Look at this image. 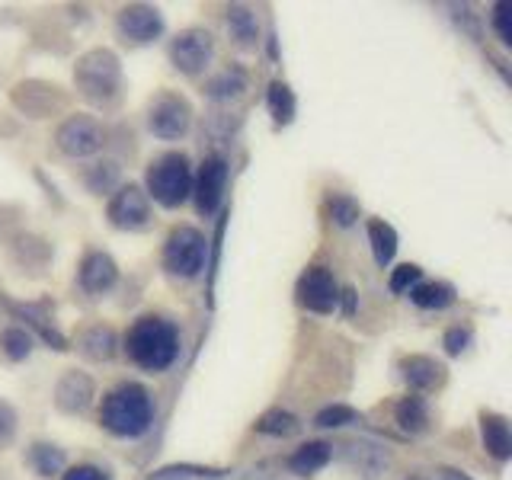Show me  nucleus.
<instances>
[{
	"instance_id": "obj_18",
	"label": "nucleus",
	"mask_w": 512,
	"mask_h": 480,
	"mask_svg": "<svg viewBox=\"0 0 512 480\" xmlns=\"http://www.w3.org/2000/svg\"><path fill=\"white\" fill-rule=\"evenodd\" d=\"M480 439H484L487 455H493L496 461H509L512 455V432L506 416L500 413H480Z\"/></svg>"
},
{
	"instance_id": "obj_20",
	"label": "nucleus",
	"mask_w": 512,
	"mask_h": 480,
	"mask_svg": "<svg viewBox=\"0 0 512 480\" xmlns=\"http://www.w3.org/2000/svg\"><path fill=\"white\" fill-rule=\"evenodd\" d=\"M224 23H228L231 39L240 48H256L260 45V23H256V13L247 4H231L224 13Z\"/></svg>"
},
{
	"instance_id": "obj_30",
	"label": "nucleus",
	"mask_w": 512,
	"mask_h": 480,
	"mask_svg": "<svg viewBox=\"0 0 512 480\" xmlns=\"http://www.w3.org/2000/svg\"><path fill=\"white\" fill-rule=\"evenodd\" d=\"M0 346H4V356L13 362H23L32 352V333L26 327H7L0 333Z\"/></svg>"
},
{
	"instance_id": "obj_4",
	"label": "nucleus",
	"mask_w": 512,
	"mask_h": 480,
	"mask_svg": "<svg viewBox=\"0 0 512 480\" xmlns=\"http://www.w3.org/2000/svg\"><path fill=\"white\" fill-rule=\"evenodd\" d=\"M192 196V167L180 151L160 154L148 167V199L164 208H180Z\"/></svg>"
},
{
	"instance_id": "obj_37",
	"label": "nucleus",
	"mask_w": 512,
	"mask_h": 480,
	"mask_svg": "<svg viewBox=\"0 0 512 480\" xmlns=\"http://www.w3.org/2000/svg\"><path fill=\"white\" fill-rule=\"evenodd\" d=\"M61 480H112V477L103 468H96V464H77V468L64 471Z\"/></svg>"
},
{
	"instance_id": "obj_10",
	"label": "nucleus",
	"mask_w": 512,
	"mask_h": 480,
	"mask_svg": "<svg viewBox=\"0 0 512 480\" xmlns=\"http://www.w3.org/2000/svg\"><path fill=\"white\" fill-rule=\"evenodd\" d=\"M106 218L112 228L119 231H141L148 228L151 221V199L148 192H144L141 186L128 183V186H119L116 192H112V199L106 205Z\"/></svg>"
},
{
	"instance_id": "obj_23",
	"label": "nucleus",
	"mask_w": 512,
	"mask_h": 480,
	"mask_svg": "<svg viewBox=\"0 0 512 480\" xmlns=\"http://www.w3.org/2000/svg\"><path fill=\"white\" fill-rule=\"evenodd\" d=\"M410 301L423 311H442L455 304V288L448 282H420L410 288Z\"/></svg>"
},
{
	"instance_id": "obj_42",
	"label": "nucleus",
	"mask_w": 512,
	"mask_h": 480,
	"mask_svg": "<svg viewBox=\"0 0 512 480\" xmlns=\"http://www.w3.org/2000/svg\"><path fill=\"white\" fill-rule=\"evenodd\" d=\"M404 480H423V477H404Z\"/></svg>"
},
{
	"instance_id": "obj_35",
	"label": "nucleus",
	"mask_w": 512,
	"mask_h": 480,
	"mask_svg": "<svg viewBox=\"0 0 512 480\" xmlns=\"http://www.w3.org/2000/svg\"><path fill=\"white\" fill-rule=\"evenodd\" d=\"M468 343H471V327H452L442 336V346L448 356H461V352L468 349Z\"/></svg>"
},
{
	"instance_id": "obj_13",
	"label": "nucleus",
	"mask_w": 512,
	"mask_h": 480,
	"mask_svg": "<svg viewBox=\"0 0 512 480\" xmlns=\"http://www.w3.org/2000/svg\"><path fill=\"white\" fill-rule=\"evenodd\" d=\"M116 32L132 45H148V42L160 39V32H164V16H160L157 7L128 4L116 16Z\"/></svg>"
},
{
	"instance_id": "obj_9",
	"label": "nucleus",
	"mask_w": 512,
	"mask_h": 480,
	"mask_svg": "<svg viewBox=\"0 0 512 480\" xmlns=\"http://www.w3.org/2000/svg\"><path fill=\"white\" fill-rule=\"evenodd\" d=\"M192 125V106L180 93H157L148 106V128L164 141H176L189 132Z\"/></svg>"
},
{
	"instance_id": "obj_19",
	"label": "nucleus",
	"mask_w": 512,
	"mask_h": 480,
	"mask_svg": "<svg viewBox=\"0 0 512 480\" xmlns=\"http://www.w3.org/2000/svg\"><path fill=\"white\" fill-rule=\"evenodd\" d=\"M333 458V448L327 442H304L288 455V471H295L298 477H311L317 471H324Z\"/></svg>"
},
{
	"instance_id": "obj_34",
	"label": "nucleus",
	"mask_w": 512,
	"mask_h": 480,
	"mask_svg": "<svg viewBox=\"0 0 512 480\" xmlns=\"http://www.w3.org/2000/svg\"><path fill=\"white\" fill-rule=\"evenodd\" d=\"M16 426H20L16 410L7 404V400H0V448H7L16 439Z\"/></svg>"
},
{
	"instance_id": "obj_11",
	"label": "nucleus",
	"mask_w": 512,
	"mask_h": 480,
	"mask_svg": "<svg viewBox=\"0 0 512 480\" xmlns=\"http://www.w3.org/2000/svg\"><path fill=\"white\" fill-rule=\"evenodd\" d=\"M10 100L29 119H48L68 106V96L61 93V87L45 84V80H23V84L13 87Z\"/></svg>"
},
{
	"instance_id": "obj_3",
	"label": "nucleus",
	"mask_w": 512,
	"mask_h": 480,
	"mask_svg": "<svg viewBox=\"0 0 512 480\" xmlns=\"http://www.w3.org/2000/svg\"><path fill=\"white\" fill-rule=\"evenodd\" d=\"M74 84L84 100L96 106H109L122 90L119 55L109 52V48H90V52H84L74 64Z\"/></svg>"
},
{
	"instance_id": "obj_36",
	"label": "nucleus",
	"mask_w": 512,
	"mask_h": 480,
	"mask_svg": "<svg viewBox=\"0 0 512 480\" xmlns=\"http://www.w3.org/2000/svg\"><path fill=\"white\" fill-rule=\"evenodd\" d=\"M224 224L228 221H218V231L212 240V260H208V304H212V288H215V272H218V256H221V237H224Z\"/></svg>"
},
{
	"instance_id": "obj_32",
	"label": "nucleus",
	"mask_w": 512,
	"mask_h": 480,
	"mask_svg": "<svg viewBox=\"0 0 512 480\" xmlns=\"http://www.w3.org/2000/svg\"><path fill=\"white\" fill-rule=\"evenodd\" d=\"M349 423H359V413L352 407H346V404H330V407H324L314 416L317 429H340V426H349Z\"/></svg>"
},
{
	"instance_id": "obj_24",
	"label": "nucleus",
	"mask_w": 512,
	"mask_h": 480,
	"mask_svg": "<svg viewBox=\"0 0 512 480\" xmlns=\"http://www.w3.org/2000/svg\"><path fill=\"white\" fill-rule=\"evenodd\" d=\"M394 416H397L400 429L410 432V436H420V432H426V426H429V407L420 394H407L394 407Z\"/></svg>"
},
{
	"instance_id": "obj_16",
	"label": "nucleus",
	"mask_w": 512,
	"mask_h": 480,
	"mask_svg": "<svg viewBox=\"0 0 512 480\" xmlns=\"http://www.w3.org/2000/svg\"><path fill=\"white\" fill-rule=\"evenodd\" d=\"M0 304H4V308H7L13 317H20L26 327L36 330L52 349H61V352L68 349V340H64V336L55 330V324L48 320L45 308H39V304H16V301H10V298H4V295H0Z\"/></svg>"
},
{
	"instance_id": "obj_39",
	"label": "nucleus",
	"mask_w": 512,
	"mask_h": 480,
	"mask_svg": "<svg viewBox=\"0 0 512 480\" xmlns=\"http://www.w3.org/2000/svg\"><path fill=\"white\" fill-rule=\"evenodd\" d=\"M340 298H346V314L349 317L356 314V292H352V288H346V292H340Z\"/></svg>"
},
{
	"instance_id": "obj_40",
	"label": "nucleus",
	"mask_w": 512,
	"mask_h": 480,
	"mask_svg": "<svg viewBox=\"0 0 512 480\" xmlns=\"http://www.w3.org/2000/svg\"><path fill=\"white\" fill-rule=\"evenodd\" d=\"M148 480H186L183 474H176L173 468H164V471H157L154 477H148Z\"/></svg>"
},
{
	"instance_id": "obj_27",
	"label": "nucleus",
	"mask_w": 512,
	"mask_h": 480,
	"mask_svg": "<svg viewBox=\"0 0 512 480\" xmlns=\"http://www.w3.org/2000/svg\"><path fill=\"white\" fill-rule=\"evenodd\" d=\"M29 464L32 471H36L39 477H55L64 471V464H68V458H64V452L58 445H48V442H36L29 448Z\"/></svg>"
},
{
	"instance_id": "obj_22",
	"label": "nucleus",
	"mask_w": 512,
	"mask_h": 480,
	"mask_svg": "<svg viewBox=\"0 0 512 480\" xmlns=\"http://www.w3.org/2000/svg\"><path fill=\"white\" fill-rule=\"evenodd\" d=\"M368 244H372V256L381 269L391 266V260L397 256V231L384 218L368 221Z\"/></svg>"
},
{
	"instance_id": "obj_14",
	"label": "nucleus",
	"mask_w": 512,
	"mask_h": 480,
	"mask_svg": "<svg viewBox=\"0 0 512 480\" xmlns=\"http://www.w3.org/2000/svg\"><path fill=\"white\" fill-rule=\"evenodd\" d=\"M96 397V384L84 372H64L55 384V407L61 413H84Z\"/></svg>"
},
{
	"instance_id": "obj_25",
	"label": "nucleus",
	"mask_w": 512,
	"mask_h": 480,
	"mask_svg": "<svg viewBox=\"0 0 512 480\" xmlns=\"http://www.w3.org/2000/svg\"><path fill=\"white\" fill-rule=\"evenodd\" d=\"M266 106H269L272 122H276V125H288V122L295 119V109H298L292 87L282 84V80H272L269 90H266Z\"/></svg>"
},
{
	"instance_id": "obj_31",
	"label": "nucleus",
	"mask_w": 512,
	"mask_h": 480,
	"mask_svg": "<svg viewBox=\"0 0 512 480\" xmlns=\"http://www.w3.org/2000/svg\"><path fill=\"white\" fill-rule=\"evenodd\" d=\"M327 208H330V218L340 224V228H349V224H356L359 215H362L359 202L352 199V196H346V192H336V196H330Z\"/></svg>"
},
{
	"instance_id": "obj_6",
	"label": "nucleus",
	"mask_w": 512,
	"mask_h": 480,
	"mask_svg": "<svg viewBox=\"0 0 512 480\" xmlns=\"http://www.w3.org/2000/svg\"><path fill=\"white\" fill-rule=\"evenodd\" d=\"M55 144L64 157H93L96 151H103L106 144V132L103 125L96 122L93 116H84V112H77V116H68L55 132Z\"/></svg>"
},
{
	"instance_id": "obj_5",
	"label": "nucleus",
	"mask_w": 512,
	"mask_h": 480,
	"mask_svg": "<svg viewBox=\"0 0 512 480\" xmlns=\"http://www.w3.org/2000/svg\"><path fill=\"white\" fill-rule=\"evenodd\" d=\"M205 253H208L205 234L189 228V224H176L164 240L160 263H164L167 276H173V279H196L205 266Z\"/></svg>"
},
{
	"instance_id": "obj_28",
	"label": "nucleus",
	"mask_w": 512,
	"mask_h": 480,
	"mask_svg": "<svg viewBox=\"0 0 512 480\" xmlns=\"http://www.w3.org/2000/svg\"><path fill=\"white\" fill-rule=\"evenodd\" d=\"M301 429L298 416H292L288 410L276 407V410H266L260 420H256V432H263V436H276V439H288L295 436V432Z\"/></svg>"
},
{
	"instance_id": "obj_17",
	"label": "nucleus",
	"mask_w": 512,
	"mask_h": 480,
	"mask_svg": "<svg viewBox=\"0 0 512 480\" xmlns=\"http://www.w3.org/2000/svg\"><path fill=\"white\" fill-rule=\"evenodd\" d=\"M400 375L413 391H436L445 381V365L429 356H407L400 359Z\"/></svg>"
},
{
	"instance_id": "obj_29",
	"label": "nucleus",
	"mask_w": 512,
	"mask_h": 480,
	"mask_svg": "<svg viewBox=\"0 0 512 480\" xmlns=\"http://www.w3.org/2000/svg\"><path fill=\"white\" fill-rule=\"evenodd\" d=\"M84 183L90 192H96V196H103V192H109L112 186L119 183V164H112V160H103V164H93L84 170Z\"/></svg>"
},
{
	"instance_id": "obj_1",
	"label": "nucleus",
	"mask_w": 512,
	"mask_h": 480,
	"mask_svg": "<svg viewBox=\"0 0 512 480\" xmlns=\"http://www.w3.org/2000/svg\"><path fill=\"white\" fill-rule=\"evenodd\" d=\"M125 352L144 372H164L180 356V330L167 317L144 314L125 333Z\"/></svg>"
},
{
	"instance_id": "obj_26",
	"label": "nucleus",
	"mask_w": 512,
	"mask_h": 480,
	"mask_svg": "<svg viewBox=\"0 0 512 480\" xmlns=\"http://www.w3.org/2000/svg\"><path fill=\"white\" fill-rule=\"evenodd\" d=\"M247 90V71L244 68H224L205 84V93L212 100H237L240 93Z\"/></svg>"
},
{
	"instance_id": "obj_33",
	"label": "nucleus",
	"mask_w": 512,
	"mask_h": 480,
	"mask_svg": "<svg viewBox=\"0 0 512 480\" xmlns=\"http://www.w3.org/2000/svg\"><path fill=\"white\" fill-rule=\"evenodd\" d=\"M420 282H423V269L416 266V263H404V266H397L391 272L388 288H391L394 295H404V292H410L413 285H420Z\"/></svg>"
},
{
	"instance_id": "obj_12",
	"label": "nucleus",
	"mask_w": 512,
	"mask_h": 480,
	"mask_svg": "<svg viewBox=\"0 0 512 480\" xmlns=\"http://www.w3.org/2000/svg\"><path fill=\"white\" fill-rule=\"evenodd\" d=\"M224 186H228V160L224 157H205L199 173L192 176V196H196V212L212 218L218 208H221V199H224Z\"/></svg>"
},
{
	"instance_id": "obj_7",
	"label": "nucleus",
	"mask_w": 512,
	"mask_h": 480,
	"mask_svg": "<svg viewBox=\"0 0 512 480\" xmlns=\"http://www.w3.org/2000/svg\"><path fill=\"white\" fill-rule=\"evenodd\" d=\"M212 58H215V39L208 29H199V26L183 29L180 36L170 42V61L180 74L196 77L212 64Z\"/></svg>"
},
{
	"instance_id": "obj_2",
	"label": "nucleus",
	"mask_w": 512,
	"mask_h": 480,
	"mask_svg": "<svg viewBox=\"0 0 512 480\" xmlns=\"http://www.w3.org/2000/svg\"><path fill=\"white\" fill-rule=\"evenodd\" d=\"M154 423V400L151 391L138 381H125L103 397L100 426L119 439H138Z\"/></svg>"
},
{
	"instance_id": "obj_21",
	"label": "nucleus",
	"mask_w": 512,
	"mask_h": 480,
	"mask_svg": "<svg viewBox=\"0 0 512 480\" xmlns=\"http://www.w3.org/2000/svg\"><path fill=\"white\" fill-rule=\"evenodd\" d=\"M77 349L84 352L87 359H93V362H109L112 356H116V349H119V336H116V330H112V327L96 324V327H90L84 336H80Z\"/></svg>"
},
{
	"instance_id": "obj_15",
	"label": "nucleus",
	"mask_w": 512,
	"mask_h": 480,
	"mask_svg": "<svg viewBox=\"0 0 512 480\" xmlns=\"http://www.w3.org/2000/svg\"><path fill=\"white\" fill-rule=\"evenodd\" d=\"M77 282H80V288H84L87 295H103L119 282V266H116V260H112L109 253L93 250V253L84 256V263H80Z\"/></svg>"
},
{
	"instance_id": "obj_41",
	"label": "nucleus",
	"mask_w": 512,
	"mask_h": 480,
	"mask_svg": "<svg viewBox=\"0 0 512 480\" xmlns=\"http://www.w3.org/2000/svg\"><path fill=\"white\" fill-rule=\"evenodd\" d=\"M442 480H471L468 474H461L455 468H442Z\"/></svg>"
},
{
	"instance_id": "obj_8",
	"label": "nucleus",
	"mask_w": 512,
	"mask_h": 480,
	"mask_svg": "<svg viewBox=\"0 0 512 480\" xmlns=\"http://www.w3.org/2000/svg\"><path fill=\"white\" fill-rule=\"evenodd\" d=\"M295 301L311 314H333L340 304V285L327 266H308L295 285Z\"/></svg>"
},
{
	"instance_id": "obj_38",
	"label": "nucleus",
	"mask_w": 512,
	"mask_h": 480,
	"mask_svg": "<svg viewBox=\"0 0 512 480\" xmlns=\"http://www.w3.org/2000/svg\"><path fill=\"white\" fill-rule=\"evenodd\" d=\"M493 29L500 32V42L512 45V29H509V7L506 4H496L493 7Z\"/></svg>"
}]
</instances>
